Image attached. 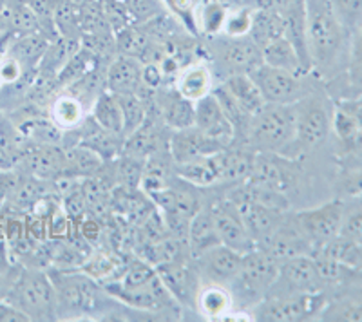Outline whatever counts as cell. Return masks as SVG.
<instances>
[{
  "label": "cell",
  "instance_id": "15",
  "mask_svg": "<svg viewBox=\"0 0 362 322\" xmlns=\"http://www.w3.org/2000/svg\"><path fill=\"white\" fill-rule=\"evenodd\" d=\"M226 149V145L218 141L216 138L202 133L198 127L177 129L173 131L167 140V153L174 165L189 163V161L199 160L205 156H214Z\"/></svg>",
  "mask_w": 362,
  "mask_h": 322
},
{
  "label": "cell",
  "instance_id": "3",
  "mask_svg": "<svg viewBox=\"0 0 362 322\" xmlns=\"http://www.w3.org/2000/svg\"><path fill=\"white\" fill-rule=\"evenodd\" d=\"M296 141L293 105L264 104L252 116L243 145L255 154H279L290 157Z\"/></svg>",
  "mask_w": 362,
  "mask_h": 322
},
{
  "label": "cell",
  "instance_id": "37",
  "mask_svg": "<svg viewBox=\"0 0 362 322\" xmlns=\"http://www.w3.org/2000/svg\"><path fill=\"white\" fill-rule=\"evenodd\" d=\"M148 44H151V38L145 33L144 28L125 25L119 31H116V49L119 54L141 58Z\"/></svg>",
  "mask_w": 362,
  "mask_h": 322
},
{
  "label": "cell",
  "instance_id": "11",
  "mask_svg": "<svg viewBox=\"0 0 362 322\" xmlns=\"http://www.w3.org/2000/svg\"><path fill=\"white\" fill-rule=\"evenodd\" d=\"M226 198L235 203L239 214L243 217L245 227H247L248 234L254 239L255 246H264L272 236L276 234L277 228L284 221L288 210H281V208L268 207L263 203L252 201V199L241 198L238 194H228Z\"/></svg>",
  "mask_w": 362,
  "mask_h": 322
},
{
  "label": "cell",
  "instance_id": "7",
  "mask_svg": "<svg viewBox=\"0 0 362 322\" xmlns=\"http://www.w3.org/2000/svg\"><path fill=\"white\" fill-rule=\"evenodd\" d=\"M328 297L325 292L267 297L252 308V317L264 322H300L319 318Z\"/></svg>",
  "mask_w": 362,
  "mask_h": 322
},
{
  "label": "cell",
  "instance_id": "6",
  "mask_svg": "<svg viewBox=\"0 0 362 322\" xmlns=\"http://www.w3.org/2000/svg\"><path fill=\"white\" fill-rule=\"evenodd\" d=\"M293 109H296V141L288 160H296L299 154L322 143L332 131V120H334V111L328 107V102L319 95H313V91L293 104Z\"/></svg>",
  "mask_w": 362,
  "mask_h": 322
},
{
  "label": "cell",
  "instance_id": "1",
  "mask_svg": "<svg viewBox=\"0 0 362 322\" xmlns=\"http://www.w3.org/2000/svg\"><path fill=\"white\" fill-rule=\"evenodd\" d=\"M305 9L312 71L326 80L337 78L346 69L350 35L334 17L328 0H305Z\"/></svg>",
  "mask_w": 362,
  "mask_h": 322
},
{
  "label": "cell",
  "instance_id": "34",
  "mask_svg": "<svg viewBox=\"0 0 362 322\" xmlns=\"http://www.w3.org/2000/svg\"><path fill=\"white\" fill-rule=\"evenodd\" d=\"M248 37L263 49L268 42L276 40V38L284 37V25L281 13L276 9L267 8H255L254 13V24H252L250 35Z\"/></svg>",
  "mask_w": 362,
  "mask_h": 322
},
{
  "label": "cell",
  "instance_id": "25",
  "mask_svg": "<svg viewBox=\"0 0 362 322\" xmlns=\"http://www.w3.org/2000/svg\"><path fill=\"white\" fill-rule=\"evenodd\" d=\"M158 109L161 120L173 131L194 127V102L183 98L176 89L160 96Z\"/></svg>",
  "mask_w": 362,
  "mask_h": 322
},
{
  "label": "cell",
  "instance_id": "2",
  "mask_svg": "<svg viewBox=\"0 0 362 322\" xmlns=\"http://www.w3.org/2000/svg\"><path fill=\"white\" fill-rule=\"evenodd\" d=\"M57 295V318H98L115 317L112 304H119L90 275L74 270H57L49 273Z\"/></svg>",
  "mask_w": 362,
  "mask_h": 322
},
{
  "label": "cell",
  "instance_id": "18",
  "mask_svg": "<svg viewBox=\"0 0 362 322\" xmlns=\"http://www.w3.org/2000/svg\"><path fill=\"white\" fill-rule=\"evenodd\" d=\"M194 127H198L202 133L216 138L226 147L234 143V127H232L212 93L203 96L198 102H194Z\"/></svg>",
  "mask_w": 362,
  "mask_h": 322
},
{
  "label": "cell",
  "instance_id": "10",
  "mask_svg": "<svg viewBox=\"0 0 362 322\" xmlns=\"http://www.w3.org/2000/svg\"><path fill=\"white\" fill-rule=\"evenodd\" d=\"M344 215V203L335 199V201L322 203L319 207L296 212L293 219L300 232L306 236V239L313 244V252H315L317 248L339 237Z\"/></svg>",
  "mask_w": 362,
  "mask_h": 322
},
{
  "label": "cell",
  "instance_id": "5",
  "mask_svg": "<svg viewBox=\"0 0 362 322\" xmlns=\"http://www.w3.org/2000/svg\"><path fill=\"white\" fill-rule=\"evenodd\" d=\"M279 272V261L264 248L255 246L250 252L243 254L241 268L235 281L228 286L232 299L254 308L257 302L267 297L268 290L276 281Z\"/></svg>",
  "mask_w": 362,
  "mask_h": 322
},
{
  "label": "cell",
  "instance_id": "16",
  "mask_svg": "<svg viewBox=\"0 0 362 322\" xmlns=\"http://www.w3.org/2000/svg\"><path fill=\"white\" fill-rule=\"evenodd\" d=\"M22 167L28 176L42 181H57L66 172V149L60 145H37L25 147Z\"/></svg>",
  "mask_w": 362,
  "mask_h": 322
},
{
  "label": "cell",
  "instance_id": "46",
  "mask_svg": "<svg viewBox=\"0 0 362 322\" xmlns=\"http://www.w3.org/2000/svg\"><path fill=\"white\" fill-rule=\"evenodd\" d=\"M25 321H29L28 315H24L21 310H17L15 306L6 302L4 299L0 301V322H25Z\"/></svg>",
  "mask_w": 362,
  "mask_h": 322
},
{
  "label": "cell",
  "instance_id": "8",
  "mask_svg": "<svg viewBox=\"0 0 362 322\" xmlns=\"http://www.w3.org/2000/svg\"><path fill=\"white\" fill-rule=\"evenodd\" d=\"M325 288L326 285L322 281L313 257L297 256L292 257V259L281 261L279 272H277L274 285L268 290L267 297L313 294V292H325Z\"/></svg>",
  "mask_w": 362,
  "mask_h": 322
},
{
  "label": "cell",
  "instance_id": "14",
  "mask_svg": "<svg viewBox=\"0 0 362 322\" xmlns=\"http://www.w3.org/2000/svg\"><path fill=\"white\" fill-rule=\"evenodd\" d=\"M241 261L243 254L225 244H216L202 256L194 257L192 263L202 277V282H218L228 288L238 277Z\"/></svg>",
  "mask_w": 362,
  "mask_h": 322
},
{
  "label": "cell",
  "instance_id": "33",
  "mask_svg": "<svg viewBox=\"0 0 362 322\" xmlns=\"http://www.w3.org/2000/svg\"><path fill=\"white\" fill-rule=\"evenodd\" d=\"M346 98H362V28L350 35L348 60L344 69Z\"/></svg>",
  "mask_w": 362,
  "mask_h": 322
},
{
  "label": "cell",
  "instance_id": "32",
  "mask_svg": "<svg viewBox=\"0 0 362 322\" xmlns=\"http://www.w3.org/2000/svg\"><path fill=\"white\" fill-rule=\"evenodd\" d=\"M102 157L86 145H71L66 149V172H64V178L78 179L95 176L102 169Z\"/></svg>",
  "mask_w": 362,
  "mask_h": 322
},
{
  "label": "cell",
  "instance_id": "23",
  "mask_svg": "<svg viewBox=\"0 0 362 322\" xmlns=\"http://www.w3.org/2000/svg\"><path fill=\"white\" fill-rule=\"evenodd\" d=\"M219 243L218 232L214 227V219L210 214V207H202L196 215L190 219L189 225V236H187V246H189L190 259L202 256L209 248L216 246Z\"/></svg>",
  "mask_w": 362,
  "mask_h": 322
},
{
  "label": "cell",
  "instance_id": "47",
  "mask_svg": "<svg viewBox=\"0 0 362 322\" xmlns=\"http://www.w3.org/2000/svg\"><path fill=\"white\" fill-rule=\"evenodd\" d=\"M11 272V263H9V246L6 241H0V273Z\"/></svg>",
  "mask_w": 362,
  "mask_h": 322
},
{
  "label": "cell",
  "instance_id": "24",
  "mask_svg": "<svg viewBox=\"0 0 362 322\" xmlns=\"http://www.w3.org/2000/svg\"><path fill=\"white\" fill-rule=\"evenodd\" d=\"M47 116L60 131L71 133L74 129H78L87 118V107L76 96L66 91L51 100L49 107H47Z\"/></svg>",
  "mask_w": 362,
  "mask_h": 322
},
{
  "label": "cell",
  "instance_id": "28",
  "mask_svg": "<svg viewBox=\"0 0 362 322\" xmlns=\"http://www.w3.org/2000/svg\"><path fill=\"white\" fill-rule=\"evenodd\" d=\"M89 116L102 129L122 136L124 133V114L115 93L103 89L89 109ZM124 138V136H122Z\"/></svg>",
  "mask_w": 362,
  "mask_h": 322
},
{
  "label": "cell",
  "instance_id": "19",
  "mask_svg": "<svg viewBox=\"0 0 362 322\" xmlns=\"http://www.w3.org/2000/svg\"><path fill=\"white\" fill-rule=\"evenodd\" d=\"M259 248L268 250L279 263L297 256H312L313 254V244L306 239L305 234L297 227L293 214H286V217L277 228L276 234L272 236V239Z\"/></svg>",
  "mask_w": 362,
  "mask_h": 322
},
{
  "label": "cell",
  "instance_id": "42",
  "mask_svg": "<svg viewBox=\"0 0 362 322\" xmlns=\"http://www.w3.org/2000/svg\"><path fill=\"white\" fill-rule=\"evenodd\" d=\"M339 236L362 248V208H357V210L344 215Z\"/></svg>",
  "mask_w": 362,
  "mask_h": 322
},
{
  "label": "cell",
  "instance_id": "49",
  "mask_svg": "<svg viewBox=\"0 0 362 322\" xmlns=\"http://www.w3.org/2000/svg\"><path fill=\"white\" fill-rule=\"evenodd\" d=\"M350 186H351L350 189L351 192H355V194H362V174L350 183Z\"/></svg>",
  "mask_w": 362,
  "mask_h": 322
},
{
  "label": "cell",
  "instance_id": "27",
  "mask_svg": "<svg viewBox=\"0 0 362 322\" xmlns=\"http://www.w3.org/2000/svg\"><path fill=\"white\" fill-rule=\"evenodd\" d=\"M174 172L187 185H192L196 189H209V186L221 183L219 181L216 154L214 156H205L199 157V160L189 161V163H181V165H174Z\"/></svg>",
  "mask_w": 362,
  "mask_h": 322
},
{
  "label": "cell",
  "instance_id": "9",
  "mask_svg": "<svg viewBox=\"0 0 362 322\" xmlns=\"http://www.w3.org/2000/svg\"><path fill=\"white\" fill-rule=\"evenodd\" d=\"M250 76L255 85L259 87L267 104L293 105L300 98H305L308 93H312L303 75H293L288 71L276 69L267 64H261L257 69L252 71Z\"/></svg>",
  "mask_w": 362,
  "mask_h": 322
},
{
  "label": "cell",
  "instance_id": "21",
  "mask_svg": "<svg viewBox=\"0 0 362 322\" xmlns=\"http://www.w3.org/2000/svg\"><path fill=\"white\" fill-rule=\"evenodd\" d=\"M174 89L183 98L190 102H198L203 96L210 95L214 89V73L206 64L194 62L183 66L174 76Z\"/></svg>",
  "mask_w": 362,
  "mask_h": 322
},
{
  "label": "cell",
  "instance_id": "13",
  "mask_svg": "<svg viewBox=\"0 0 362 322\" xmlns=\"http://www.w3.org/2000/svg\"><path fill=\"white\" fill-rule=\"evenodd\" d=\"M210 214L214 219V227L218 232L219 243L228 248H234L239 254H247L254 250L255 243L248 234L245 221L239 214L235 203L228 198L210 203Z\"/></svg>",
  "mask_w": 362,
  "mask_h": 322
},
{
  "label": "cell",
  "instance_id": "53",
  "mask_svg": "<svg viewBox=\"0 0 362 322\" xmlns=\"http://www.w3.org/2000/svg\"><path fill=\"white\" fill-rule=\"evenodd\" d=\"M0 2H4V0H0Z\"/></svg>",
  "mask_w": 362,
  "mask_h": 322
},
{
  "label": "cell",
  "instance_id": "26",
  "mask_svg": "<svg viewBox=\"0 0 362 322\" xmlns=\"http://www.w3.org/2000/svg\"><path fill=\"white\" fill-rule=\"evenodd\" d=\"M261 54H263V64H267V66L288 71V73H293V75H308L303 64H300V58L297 54L296 47L290 44L286 37H279L276 40L268 42L267 46L261 49Z\"/></svg>",
  "mask_w": 362,
  "mask_h": 322
},
{
  "label": "cell",
  "instance_id": "45",
  "mask_svg": "<svg viewBox=\"0 0 362 322\" xmlns=\"http://www.w3.org/2000/svg\"><path fill=\"white\" fill-rule=\"evenodd\" d=\"M21 178L22 176H18L17 170H0V203H8L21 183Z\"/></svg>",
  "mask_w": 362,
  "mask_h": 322
},
{
  "label": "cell",
  "instance_id": "50",
  "mask_svg": "<svg viewBox=\"0 0 362 322\" xmlns=\"http://www.w3.org/2000/svg\"><path fill=\"white\" fill-rule=\"evenodd\" d=\"M6 228H8V217L0 214V241H6Z\"/></svg>",
  "mask_w": 362,
  "mask_h": 322
},
{
  "label": "cell",
  "instance_id": "12",
  "mask_svg": "<svg viewBox=\"0 0 362 322\" xmlns=\"http://www.w3.org/2000/svg\"><path fill=\"white\" fill-rule=\"evenodd\" d=\"M156 272L176 304L185 306V308H196V299H198V292L202 288V277L192 261H170V263L156 266Z\"/></svg>",
  "mask_w": 362,
  "mask_h": 322
},
{
  "label": "cell",
  "instance_id": "17",
  "mask_svg": "<svg viewBox=\"0 0 362 322\" xmlns=\"http://www.w3.org/2000/svg\"><path fill=\"white\" fill-rule=\"evenodd\" d=\"M218 58L221 60L223 67L230 75H250L252 71L263 64V54H261V47L252 40L250 37H241V38H228L226 42L219 44ZM225 76V78H226Z\"/></svg>",
  "mask_w": 362,
  "mask_h": 322
},
{
  "label": "cell",
  "instance_id": "29",
  "mask_svg": "<svg viewBox=\"0 0 362 322\" xmlns=\"http://www.w3.org/2000/svg\"><path fill=\"white\" fill-rule=\"evenodd\" d=\"M223 87L230 93L232 98H234L250 116H254L255 112L267 104L263 95H261L259 87L255 85V82L252 80L250 75L239 73V75L226 76V78L223 80Z\"/></svg>",
  "mask_w": 362,
  "mask_h": 322
},
{
  "label": "cell",
  "instance_id": "48",
  "mask_svg": "<svg viewBox=\"0 0 362 322\" xmlns=\"http://www.w3.org/2000/svg\"><path fill=\"white\" fill-rule=\"evenodd\" d=\"M230 8H257L259 0H223Z\"/></svg>",
  "mask_w": 362,
  "mask_h": 322
},
{
  "label": "cell",
  "instance_id": "38",
  "mask_svg": "<svg viewBox=\"0 0 362 322\" xmlns=\"http://www.w3.org/2000/svg\"><path fill=\"white\" fill-rule=\"evenodd\" d=\"M329 9L348 35L362 28V0H328Z\"/></svg>",
  "mask_w": 362,
  "mask_h": 322
},
{
  "label": "cell",
  "instance_id": "52",
  "mask_svg": "<svg viewBox=\"0 0 362 322\" xmlns=\"http://www.w3.org/2000/svg\"><path fill=\"white\" fill-rule=\"evenodd\" d=\"M2 85H4V83H2V80H0V87H2Z\"/></svg>",
  "mask_w": 362,
  "mask_h": 322
},
{
  "label": "cell",
  "instance_id": "31",
  "mask_svg": "<svg viewBox=\"0 0 362 322\" xmlns=\"http://www.w3.org/2000/svg\"><path fill=\"white\" fill-rule=\"evenodd\" d=\"M317 321H362V286L328 301Z\"/></svg>",
  "mask_w": 362,
  "mask_h": 322
},
{
  "label": "cell",
  "instance_id": "20",
  "mask_svg": "<svg viewBox=\"0 0 362 322\" xmlns=\"http://www.w3.org/2000/svg\"><path fill=\"white\" fill-rule=\"evenodd\" d=\"M141 67L140 58L118 54L109 62L105 69V89L115 95L136 93L141 87Z\"/></svg>",
  "mask_w": 362,
  "mask_h": 322
},
{
  "label": "cell",
  "instance_id": "36",
  "mask_svg": "<svg viewBox=\"0 0 362 322\" xmlns=\"http://www.w3.org/2000/svg\"><path fill=\"white\" fill-rule=\"evenodd\" d=\"M116 98H118L122 114H124V133H122V136L125 140L144 125L145 118H147V105H145L144 96L138 91L116 95Z\"/></svg>",
  "mask_w": 362,
  "mask_h": 322
},
{
  "label": "cell",
  "instance_id": "41",
  "mask_svg": "<svg viewBox=\"0 0 362 322\" xmlns=\"http://www.w3.org/2000/svg\"><path fill=\"white\" fill-rule=\"evenodd\" d=\"M122 2H124L132 20L138 22V24H145L151 18L167 11L161 0H122Z\"/></svg>",
  "mask_w": 362,
  "mask_h": 322
},
{
  "label": "cell",
  "instance_id": "44",
  "mask_svg": "<svg viewBox=\"0 0 362 322\" xmlns=\"http://www.w3.org/2000/svg\"><path fill=\"white\" fill-rule=\"evenodd\" d=\"M163 71H161L160 64H144L141 67V87L148 89V91H156L158 87L163 83Z\"/></svg>",
  "mask_w": 362,
  "mask_h": 322
},
{
  "label": "cell",
  "instance_id": "4",
  "mask_svg": "<svg viewBox=\"0 0 362 322\" xmlns=\"http://www.w3.org/2000/svg\"><path fill=\"white\" fill-rule=\"evenodd\" d=\"M29 321H58L57 295L49 273L40 268H24L13 277L11 286L4 297Z\"/></svg>",
  "mask_w": 362,
  "mask_h": 322
},
{
  "label": "cell",
  "instance_id": "30",
  "mask_svg": "<svg viewBox=\"0 0 362 322\" xmlns=\"http://www.w3.org/2000/svg\"><path fill=\"white\" fill-rule=\"evenodd\" d=\"M51 38L42 33L22 35L9 44L8 54L17 58L24 69H38V64L49 47Z\"/></svg>",
  "mask_w": 362,
  "mask_h": 322
},
{
  "label": "cell",
  "instance_id": "22",
  "mask_svg": "<svg viewBox=\"0 0 362 322\" xmlns=\"http://www.w3.org/2000/svg\"><path fill=\"white\" fill-rule=\"evenodd\" d=\"M196 310L202 317L210 321L226 318L234 310V299L230 290L218 282H202L196 299Z\"/></svg>",
  "mask_w": 362,
  "mask_h": 322
},
{
  "label": "cell",
  "instance_id": "35",
  "mask_svg": "<svg viewBox=\"0 0 362 322\" xmlns=\"http://www.w3.org/2000/svg\"><path fill=\"white\" fill-rule=\"evenodd\" d=\"M228 9H230V6L225 4L223 0H206V2H202L198 9V17H196L198 33L206 35V37H219V35H223Z\"/></svg>",
  "mask_w": 362,
  "mask_h": 322
},
{
  "label": "cell",
  "instance_id": "43",
  "mask_svg": "<svg viewBox=\"0 0 362 322\" xmlns=\"http://www.w3.org/2000/svg\"><path fill=\"white\" fill-rule=\"evenodd\" d=\"M25 69L22 64L18 62L17 58H13L11 54L6 53L4 56L0 58V80L4 85H13L24 76Z\"/></svg>",
  "mask_w": 362,
  "mask_h": 322
},
{
  "label": "cell",
  "instance_id": "40",
  "mask_svg": "<svg viewBox=\"0 0 362 322\" xmlns=\"http://www.w3.org/2000/svg\"><path fill=\"white\" fill-rule=\"evenodd\" d=\"M161 2H163L165 9L185 25V29H189L190 33H198L196 17H198V9L203 0H161Z\"/></svg>",
  "mask_w": 362,
  "mask_h": 322
},
{
  "label": "cell",
  "instance_id": "51",
  "mask_svg": "<svg viewBox=\"0 0 362 322\" xmlns=\"http://www.w3.org/2000/svg\"><path fill=\"white\" fill-rule=\"evenodd\" d=\"M73 2H76V4H83L86 0H73Z\"/></svg>",
  "mask_w": 362,
  "mask_h": 322
},
{
  "label": "cell",
  "instance_id": "39",
  "mask_svg": "<svg viewBox=\"0 0 362 322\" xmlns=\"http://www.w3.org/2000/svg\"><path fill=\"white\" fill-rule=\"evenodd\" d=\"M255 8H230L226 15L223 35L228 38H241L250 35L252 24H254Z\"/></svg>",
  "mask_w": 362,
  "mask_h": 322
}]
</instances>
